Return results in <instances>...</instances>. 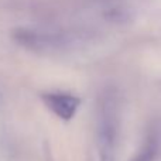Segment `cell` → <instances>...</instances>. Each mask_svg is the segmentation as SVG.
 Listing matches in <instances>:
<instances>
[{
	"label": "cell",
	"mask_w": 161,
	"mask_h": 161,
	"mask_svg": "<svg viewBox=\"0 0 161 161\" xmlns=\"http://www.w3.org/2000/svg\"><path fill=\"white\" fill-rule=\"evenodd\" d=\"M151 157H153V153H146V154H143L140 158H137V161H150Z\"/></svg>",
	"instance_id": "obj_2"
},
{
	"label": "cell",
	"mask_w": 161,
	"mask_h": 161,
	"mask_svg": "<svg viewBox=\"0 0 161 161\" xmlns=\"http://www.w3.org/2000/svg\"><path fill=\"white\" fill-rule=\"evenodd\" d=\"M42 100L47 108L62 120L72 119L79 106V99L76 96L69 93H61V92L45 93L42 96Z\"/></svg>",
	"instance_id": "obj_1"
}]
</instances>
